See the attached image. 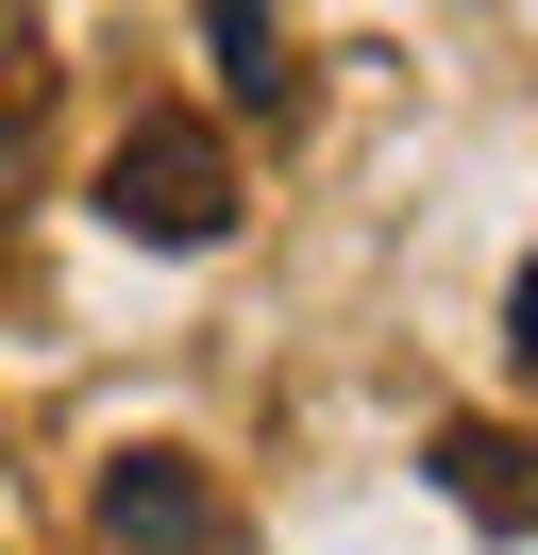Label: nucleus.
Wrapping results in <instances>:
<instances>
[{"mask_svg":"<svg viewBox=\"0 0 538 555\" xmlns=\"http://www.w3.org/2000/svg\"><path fill=\"white\" fill-rule=\"evenodd\" d=\"M202 51L235 68V102H253V118H286V102H303V35L269 17V0H219V17H202Z\"/></svg>","mask_w":538,"mask_h":555,"instance_id":"nucleus-4","label":"nucleus"},{"mask_svg":"<svg viewBox=\"0 0 538 555\" xmlns=\"http://www.w3.org/2000/svg\"><path fill=\"white\" fill-rule=\"evenodd\" d=\"M437 488H454L488 539H522V521H538V454H522V438H488V421H454V438H437Z\"/></svg>","mask_w":538,"mask_h":555,"instance_id":"nucleus-3","label":"nucleus"},{"mask_svg":"<svg viewBox=\"0 0 538 555\" xmlns=\"http://www.w3.org/2000/svg\"><path fill=\"white\" fill-rule=\"evenodd\" d=\"M101 219H118L134 253H219L235 236V152L202 135V118H134V135L101 152Z\"/></svg>","mask_w":538,"mask_h":555,"instance_id":"nucleus-1","label":"nucleus"},{"mask_svg":"<svg viewBox=\"0 0 538 555\" xmlns=\"http://www.w3.org/2000/svg\"><path fill=\"white\" fill-rule=\"evenodd\" d=\"M101 539L118 555H219V488H202L185 454H118V472H101Z\"/></svg>","mask_w":538,"mask_h":555,"instance_id":"nucleus-2","label":"nucleus"},{"mask_svg":"<svg viewBox=\"0 0 538 555\" xmlns=\"http://www.w3.org/2000/svg\"><path fill=\"white\" fill-rule=\"evenodd\" d=\"M504 353H522V387H538V253H522V286H504Z\"/></svg>","mask_w":538,"mask_h":555,"instance_id":"nucleus-5","label":"nucleus"}]
</instances>
